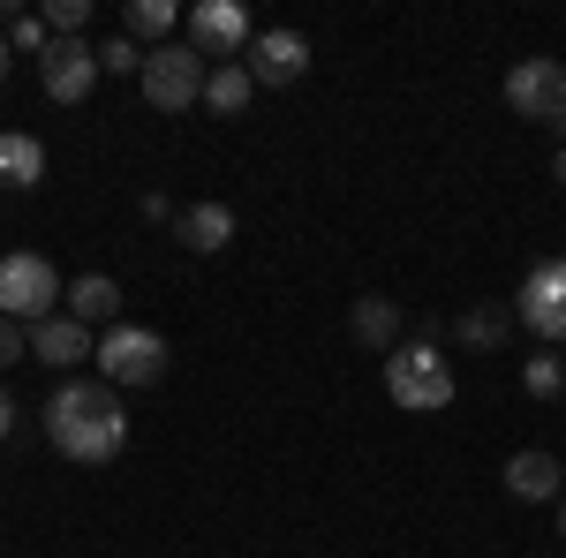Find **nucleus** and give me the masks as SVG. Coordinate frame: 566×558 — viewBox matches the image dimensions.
Here are the masks:
<instances>
[{
    "label": "nucleus",
    "instance_id": "20e7f679",
    "mask_svg": "<svg viewBox=\"0 0 566 558\" xmlns=\"http://www.w3.org/2000/svg\"><path fill=\"white\" fill-rule=\"evenodd\" d=\"M98 378L114 392L159 386V378H167V340H159L151 325H114V333H98Z\"/></svg>",
    "mask_w": 566,
    "mask_h": 558
},
{
    "label": "nucleus",
    "instance_id": "a878e982",
    "mask_svg": "<svg viewBox=\"0 0 566 558\" xmlns=\"http://www.w3.org/2000/svg\"><path fill=\"white\" fill-rule=\"evenodd\" d=\"M552 173H559V181H566V144H559V159H552Z\"/></svg>",
    "mask_w": 566,
    "mask_h": 558
},
{
    "label": "nucleus",
    "instance_id": "7ed1b4c3",
    "mask_svg": "<svg viewBox=\"0 0 566 558\" xmlns=\"http://www.w3.org/2000/svg\"><path fill=\"white\" fill-rule=\"evenodd\" d=\"M61 272L39 257V250H15V257H0V317H15V325H45V317H61Z\"/></svg>",
    "mask_w": 566,
    "mask_h": 558
},
{
    "label": "nucleus",
    "instance_id": "9d476101",
    "mask_svg": "<svg viewBox=\"0 0 566 558\" xmlns=\"http://www.w3.org/2000/svg\"><path fill=\"white\" fill-rule=\"evenodd\" d=\"M242 69H250V84H264V91L303 84L310 39H303V31H258V39H250V53H242Z\"/></svg>",
    "mask_w": 566,
    "mask_h": 558
},
{
    "label": "nucleus",
    "instance_id": "b1692460",
    "mask_svg": "<svg viewBox=\"0 0 566 558\" xmlns=\"http://www.w3.org/2000/svg\"><path fill=\"white\" fill-rule=\"evenodd\" d=\"M31 355V325H15V317H0V370H15Z\"/></svg>",
    "mask_w": 566,
    "mask_h": 558
},
{
    "label": "nucleus",
    "instance_id": "6ab92c4d",
    "mask_svg": "<svg viewBox=\"0 0 566 558\" xmlns=\"http://www.w3.org/2000/svg\"><path fill=\"white\" fill-rule=\"evenodd\" d=\"M181 15H175V0H129V15H122V39H136L144 53L151 45H167V31H175Z\"/></svg>",
    "mask_w": 566,
    "mask_h": 558
},
{
    "label": "nucleus",
    "instance_id": "6e6552de",
    "mask_svg": "<svg viewBox=\"0 0 566 558\" xmlns=\"http://www.w3.org/2000/svg\"><path fill=\"white\" fill-rule=\"evenodd\" d=\"M39 76H45V98L84 106L91 84H98L106 69H98V45H91V39H53V45H45V61H39Z\"/></svg>",
    "mask_w": 566,
    "mask_h": 558
},
{
    "label": "nucleus",
    "instance_id": "9b49d317",
    "mask_svg": "<svg viewBox=\"0 0 566 558\" xmlns=\"http://www.w3.org/2000/svg\"><path fill=\"white\" fill-rule=\"evenodd\" d=\"M31 362H45V370H76V362H98V333H91V325H76V317L61 309V317L31 325Z\"/></svg>",
    "mask_w": 566,
    "mask_h": 558
},
{
    "label": "nucleus",
    "instance_id": "4be33fe9",
    "mask_svg": "<svg viewBox=\"0 0 566 558\" xmlns=\"http://www.w3.org/2000/svg\"><path fill=\"white\" fill-rule=\"evenodd\" d=\"M98 69H106V76H144V45L136 39H106L98 45Z\"/></svg>",
    "mask_w": 566,
    "mask_h": 558
},
{
    "label": "nucleus",
    "instance_id": "0eeeda50",
    "mask_svg": "<svg viewBox=\"0 0 566 558\" xmlns=\"http://www.w3.org/2000/svg\"><path fill=\"white\" fill-rule=\"evenodd\" d=\"M514 317H522L544 347L566 340V257H544L536 272H528L522 295H514Z\"/></svg>",
    "mask_w": 566,
    "mask_h": 558
},
{
    "label": "nucleus",
    "instance_id": "5701e85b",
    "mask_svg": "<svg viewBox=\"0 0 566 558\" xmlns=\"http://www.w3.org/2000/svg\"><path fill=\"white\" fill-rule=\"evenodd\" d=\"M8 45H15V53H39V61H45V45H53L45 15H15V23H8Z\"/></svg>",
    "mask_w": 566,
    "mask_h": 558
},
{
    "label": "nucleus",
    "instance_id": "412c9836",
    "mask_svg": "<svg viewBox=\"0 0 566 558\" xmlns=\"http://www.w3.org/2000/svg\"><path fill=\"white\" fill-rule=\"evenodd\" d=\"M45 31H53V39H84L91 31V0H53V8H45Z\"/></svg>",
    "mask_w": 566,
    "mask_h": 558
},
{
    "label": "nucleus",
    "instance_id": "2eb2a0df",
    "mask_svg": "<svg viewBox=\"0 0 566 558\" xmlns=\"http://www.w3.org/2000/svg\"><path fill=\"white\" fill-rule=\"evenodd\" d=\"M175 234H181V250L219 257V250L234 242V212H227V204H189V212H175Z\"/></svg>",
    "mask_w": 566,
    "mask_h": 558
},
{
    "label": "nucleus",
    "instance_id": "ddd939ff",
    "mask_svg": "<svg viewBox=\"0 0 566 558\" xmlns=\"http://www.w3.org/2000/svg\"><path fill=\"white\" fill-rule=\"evenodd\" d=\"M61 309L76 317V325H106L114 333V317H122V280H106V272H84V280H69V295H61Z\"/></svg>",
    "mask_w": 566,
    "mask_h": 558
},
{
    "label": "nucleus",
    "instance_id": "f3484780",
    "mask_svg": "<svg viewBox=\"0 0 566 558\" xmlns=\"http://www.w3.org/2000/svg\"><path fill=\"white\" fill-rule=\"evenodd\" d=\"M45 181V144L23 129H0V197L8 189H39Z\"/></svg>",
    "mask_w": 566,
    "mask_h": 558
},
{
    "label": "nucleus",
    "instance_id": "dca6fc26",
    "mask_svg": "<svg viewBox=\"0 0 566 558\" xmlns=\"http://www.w3.org/2000/svg\"><path fill=\"white\" fill-rule=\"evenodd\" d=\"M522 317L506 309V302H469L461 317H453V340L461 347H476V355H491V347H506V333H514Z\"/></svg>",
    "mask_w": 566,
    "mask_h": 558
},
{
    "label": "nucleus",
    "instance_id": "423d86ee",
    "mask_svg": "<svg viewBox=\"0 0 566 558\" xmlns=\"http://www.w3.org/2000/svg\"><path fill=\"white\" fill-rule=\"evenodd\" d=\"M506 106H514L522 122H552V129H559L566 122V61H552V53L514 61V69H506Z\"/></svg>",
    "mask_w": 566,
    "mask_h": 558
},
{
    "label": "nucleus",
    "instance_id": "f03ea898",
    "mask_svg": "<svg viewBox=\"0 0 566 558\" xmlns=\"http://www.w3.org/2000/svg\"><path fill=\"white\" fill-rule=\"evenodd\" d=\"M386 400L408 408V415H431V408H453V362L438 355V340H400L386 355Z\"/></svg>",
    "mask_w": 566,
    "mask_h": 558
},
{
    "label": "nucleus",
    "instance_id": "aec40b11",
    "mask_svg": "<svg viewBox=\"0 0 566 558\" xmlns=\"http://www.w3.org/2000/svg\"><path fill=\"white\" fill-rule=\"evenodd\" d=\"M522 386L536 392V400H559V392H566V370H559V347H536V355H528V362H522Z\"/></svg>",
    "mask_w": 566,
    "mask_h": 558
},
{
    "label": "nucleus",
    "instance_id": "bb28decb",
    "mask_svg": "<svg viewBox=\"0 0 566 558\" xmlns=\"http://www.w3.org/2000/svg\"><path fill=\"white\" fill-rule=\"evenodd\" d=\"M0 84H8V39H0Z\"/></svg>",
    "mask_w": 566,
    "mask_h": 558
},
{
    "label": "nucleus",
    "instance_id": "a211bd4d",
    "mask_svg": "<svg viewBox=\"0 0 566 558\" xmlns=\"http://www.w3.org/2000/svg\"><path fill=\"white\" fill-rule=\"evenodd\" d=\"M250 98H258V84H250V69H242V61H212V76H205V106L234 122V114H242Z\"/></svg>",
    "mask_w": 566,
    "mask_h": 558
},
{
    "label": "nucleus",
    "instance_id": "f257e3e1",
    "mask_svg": "<svg viewBox=\"0 0 566 558\" xmlns=\"http://www.w3.org/2000/svg\"><path fill=\"white\" fill-rule=\"evenodd\" d=\"M45 438H53L61 461L98 468V461H114L129 445V408H122V392L106 378H61L53 400H45Z\"/></svg>",
    "mask_w": 566,
    "mask_h": 558
},
{
    "label": "nucleus",
    "instance_id": "1a4fd4ad",
    "mask_svg": "<svg viewBox=\"0 0 566 558\" xmlns=\"http://www.w3.org/2000/svg\"><path fill=\"white\" fill-rule=\"evenodd\" d=\"M189 39H197V53L227 61V53H250L258 23H250L242 0H197V8H189Z\"/></svg>",
    "mask_w": 566,
    "mask_h": 558
},
{
    "label": "nucleus",
    "instance_id": "4468645a",
    "mask_svg": "<svg viewBox=\"0 0 566 558\" xmlns=\"http://www.w3.org/2000/svg\"><path fill=\"white\" fill-rule=\"evenodd\" d=\"M348 325H355V340L370 347V355H392V347L408 340V317H400V302H386V295H363L348 309Z\"/></svg>",
    "mask_w": 566,
    "mask_h": 558
},
{
    "label": "nucleus",
    "instance_id": "f8f14e48",
    "mask_svg": "<svg viewBox=\"0 0 566 558\" xmlns=\"http://www.w3.org/2000/svg\"><path fill=\"white\" fill-rule=\"evenodd\" d=\"M506 498H522V506H559L566 468L552 453H514V461H506Z\"/></svg>",
    "mask_w": 566,
    "mask_h": 558
},
{
    "label": "nucleus",
    "instance_id": "cd10ccee",
    "mask_svg": "<svg viewBox=\"0 0 566 558\" xmlns=\"http://www.w3.org/2000/svg\"><path fill=\"white\" fill-rule=\"evenodd\" d=\"M559 544H566V498H559Z\"/></svg>",
    "mask_w": 566,
    "mask_h": 558
},
{
    "label": "nucleus",
    "instance_id": "393cba45",
    "mask_svg": "<svg viewBox=\"0 0 566 558\" xmlns=\"http://www.w3.org/2000/svg\"><path fill=\"white\" fill-rule=\"evenodd\" d=\"M15 430V400H8V386H0V438Z\"/></svg>",
    "mask_w": 566,
    "mask_h": 558
},
{
    "label": "nucleus",
    "instance_id": "39448f33",
    "mask_svg": "<svg viewBox=\"0 0 566 558\" xmlns=\"http://www.w3.org/2000/svg\"><path fill=\"white\" fill-rule=\"evenodd\" d=\"M205 76H212V69H205L197 45H151L136 84H144V98H151L159 114H189V106L205 98Z\"/></svg>",
    "mask_w": 566,
    "mask_h": 558
}]
</instances>
